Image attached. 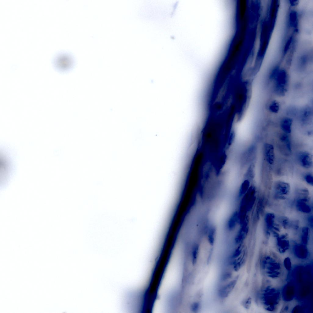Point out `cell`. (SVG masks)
Segmentation results:
<instances>
[{
  "mask_svg": "<svg viewBox=\"0 0 313 313\" xmlns=\"http://www.w3.org/2000/svg\"><path fill=\"white\" fill-rule=\"evenodd\" d=\"M313 114L312 108L310 106L305 105L300 109L297 116L301 125L306 126L309 124L312 120Z\"/></svg>",
  "mask_w": 313,
  "mask_h": 313,
  "instance_id": "cell-3",
  "label": "cell"
},
{
  "mask_svg": "<svg viewBox=\"0 0 313 313\" xmlns=\"http://www.w3.org/2000/svg\"><path fill=\"white\" fill-rule=\"evenodd\" d=\"M308 196L298 197L296 203V207L299 212L305 213H309L311 211L309 199Z\"/></svg>",
  "mask_w": 313,
  "mask_h": 313,
  "instance_id": "cell-7",
  "label": "cell"
},
{
  "mask_svg": "<svg viewBox=\"0 0 313 313\" xmlns=\"http://www.w3.org/2000/svg\"><path fill=\"white\" fill-rule=\"evenodd\" d=\"M298 111V109L296 106L291 105L285 109L284 112L285 116L293 118L297 116Z\"/></svg>",
  "mask_w": 313,
  "mask_h": 313,
  "instance_id": "cell-14",
  "label": "cell"
},
{
  "mask_svg": "<svg viewBox=\"0 0 313 313\" xmlns=\"http://www.w3.org/2000/svg\"><path fill=\"white\" fill-rule=\"evenodd\" d=\"M255 176V166L253 163L249 166L244 175L245 179H247L251 182L253 180Z\"/></svg>",
  "mask_w": 313,
  "mask_h": 313,
  "instance_id": "cell-15",
  "label": "cell"
},
{
  "mask_svg": "<svg viewBox=\"0 0 313 313\" xmlns=\"http://www.w3.org/2000/svg\"><path fill=\"white\" fill-rule=\"evenodd\" d=\"M290 134L282 133L279 138V147L282 153L289 156L292 152V147Z\"/></svg>",
  "mask_w": 313,
  "mask_h": 313,
  "instance_id": "cell-4",
  "label": "cell"
},
{
  "mask_svg": "<svg viewBox=\"0 0 313 313\" xmlns=\"http://www.w3.org/2000/svg\"><path fill=\"white\" fill-rule=\"evenodd\" d=\"M304 179L305 181L309 185L313 186V175L311 173H307L304 176Z\"/></svg>",
  "mask_w": 313,
  "mask_h": 313,
  "instance_id": "cell-20",
  "label": "cell"
},
{
  "mask_svg": "<svg viewBox=\"0 0 313 313\" xmlns=\"http://www.w3.org/2000/svg\"><path fill=\"white\" fill-rule=\"evenodd\" d=\"M263 155L265 162L270 166L274 164L275 156L274 148L271 144L265 143L263 147Z\"/></svg>",
  "mask_w": 313,
  "mask_h": 313,
  "instance_id": "cell-6",
  "label": "cell"
},
{
  "mask_svg": "<svg viewBox=\"0 0 313 313\" xmlns=\"http://www.w3.org/2000/svg\"><path fill=\"white\" fill-rule=\"evenodd\" d=\"M215 234V228L214 227H211L209 230L208 235V240L211 245H213L214 244Z\"/></svg>",
  "mask_w": 313,
  "mask_h": 313,
  "instance_id": "cell-18",
  "label": "cell"
},
{
  "mask_svg": "<svg viewBox=\"0 0 313 313\" xmlns=\"http://www.w3.org/2000/svg\"><path fill=\"white\" fill-rule=\"evenodd\" d=\"M266 226L267 229L269 230H274V231L279 230L278 226L275 223V216L273 214L269 213L266 214L265 218Z\"/></svg>",
  "mask_w": 313,
  "mask_h": 313,
  "instance_id": "cell-10",
  "label": "cell"
},
{
  "mask_svg": "<svg viewBox=\"0 0 313 313\" xmlns=\"http://www.w3.org/2000/svg\"><path fill=\"white\" fill-rule=\"evenodd\" d=\"M280 102L276 99L270 101L267 104V109L268 111L272 114L278 113L281 109Z\"/></svg>",
  "mask_w": 313,
  "mask_h": 313,
  "instance_id": "cell-12",
  "label": "cell"
},
{
  "mask_svg": "<svg viewBox=\"0 0 313 313\" xmlns=\"http://www.w3.org/2000/svg\"><path fill=\"white\" fill-rule=\"evenodd\" d=\"M297 160L299 165L305 169L311 168L313 165L312 155L306 151L299 152L297 156Z\"/></svg>",
  "mask_w": 313,
  "mask_h": 313,
  "instance_id": "cell-5",
  "label": "cell"
},
{
  "mask_svg": "<svg viewBox=\"0 0 313 313\" xmlns=\"http://www.w3.org/2000/svg\"><path fill=\"white\" fill-rule=\"evenodd\" d=\"M232 275V274L230 272L226 273L223 275L222 279L223 281H225L230 278Z\"/></svg>",
  "mask_w": 313,
  "mask_h": 313,
  "instance_id": "cell-24",
  "label": "cell"
},
{
  "mask_svg": "<svg viewBox=\"0 0 313 313\" xmlns=\"http://www.w3.org/2000/svg\"><path fill=\"white\" fill-rule=\"evenodd\" d=\"M250 182L247 179H244L242 183L239 190V195L241 196L247 192L250 186Z\"/></svg>",
  "mask_w": 313,
  "mask_h": 313,
  "instance_id": "cell-17",
  "label": "cell"
},
{
  "mask_svg": "<svg viewBox=\"0 0 313 313\" xmlns=\"http://www.w3.org/2000/svg\"><path fill=\"white\" fill-rule=\"evenodd\" d=\"M199 250V246L195 245L193 248L192 253V262L193 265H194L197 263V255Z\"/></svg>",
  "mask_w": 313,
  "mask_h": 313,
  "instance_id": "cell-19",
  "label": "cell"
},
{
  "mask_svg": "<svg viewBox=\"0 0 313 313\" xmlns=\"http://www.w3.org/2000/svg\"><path fill=\"white\" fill-rule=\"evenodd\" d=\"M237 280L235 279L230 282L220 289L219 294L222 298L227 297L236 284Z\"/></svg>",
  "mask_w": 313,
  "mask_h": 313,
  "instance_id": "cell-11",
  "label": "cell"
},
{
  "mask_svg": "<svg viewBox=\"0 0 313 313\" xmlns=\"http://www.w3.org/2000/svg\"><path fill=\"white\" fill-rule=\"evenodd\" d=\"M300 236L301 241L304 243H307L310 237L309 230L308 228L306 227L303 228L301 230Z\"/></svg>",
  "mask_w": 313,
  "mask_h": 313,
  "instance_id": "cell-16",
  "label": "cell"
},
{
  "mask_svg": "<svg viewBox=\"0 0 313 313\" xmlns=\"http://www.w3.org/2000/svg\"><path fill=\"white\" fill-rule=\"evenodd\" d=\"M238 213L237 211L233 212L228 219L227 223V228L230 230H233L238 222Z\"/></svg>",
  "mask_w": 313,
  "mask_h": 313,
  "instance_id": "cell-13",
  "label": "cell"
},
{
  "mask_svg": "<svg viewBox=\"0 0 313 313\" xmlns=\"http://www.w3.org/2000/svg\"><path fill=\"white\" fill-rule=\"evenodd\" d=\"M293 120V118L285 116L279 121V126L283 133L290 134L292 132Z\"/></svg>",
  "mask_w": 313,
  "mask_h": 313,
  "instance_id": "cell-8",
  "label": "cell"
},
{
  "mask_svg": "<svg viewBox=\"0 0 313 313\" xmlns=\"http://www.w3.org/2000/svg\"><path fill=\"white\" fill-rule=\"evenodd\" d=\"M240 246L238 247L235 250L232 256V258H236L240 255L241 252V250L240 249Z\"/></svg>",
  "mask_w": 313,
  "mask_h": 313,
  "instance_id": "cell-23",
  "label": "cell"
},
{
  "mask_svg": "<svg viewBox=\"0 0 313 313\" xmlns=\"http://www.w3.org/2000/svg\"><path fill=\"white\" fill-rule=\"evenodd\" d=\"M289 82L288 72L284 68H280L272 82V90L274 95L278 98L285 96L288 91Z\"/></svg>",
  "mask_w": 313,
  "mask_h": 313,
  "instance_id": "cell-1",
  "label": "cell"
},
{
  "mask_svg": "<svg viewBox=\"0 0 313 313\" xmlns=\"http://www.w3.org/2000/svg\"><path fill=\"white\" fill-rule=\"evenodd\" d=\"M273 197L277 200L285 199L290 193V187L289 184L282 181H276L272 184Z\"/></svg>",
  "mask_w": 313,
  "mask_h": 313,
  "instance_id": "cell-2",
  "label": "cell"
},
{
  "mask_svg": "<svg viewBox=\"0 0 313 313\" xmlns=\"http://www.w3.org/2000/svg\"><path fill=\"white\" fill-rule=\"evenodd\" d=\"M256 151L255 145H252L250 146L243 155L242 160L244 163L246 164L252 161L255 158Z\"/></svg>",
  "mask_w": 313,
  "mask_h": 313,
  "instance_id": "cell-9",
  "label": "cell"
},
{
  "mask_svg": "<svg viewBox=\"0 0 313 313\" xmlns=\"http://www.w3.org/2000/svg\"><path fill=\"white\" fill-rule=\"evenodd\" d=\"M251 303V298L250 297L244 300L242 303V305L246 309H249Z\"/></svg>",
  "mask_w": 313,
  "mask_h": 313,
  "instance_id": "cell-21",
  "label": "cell"
},
{
  "mask_svg": "<svg viewBox=\"0 0 313 313\" xmlns=\"http://www.w3.org/2000/svg\"><path fill=\"white\" fill-rule=\"evenodd\" d=\"M200 306L199 304L197 302H195L193 303L191 306V311L195 313H196L198 311Z\"/></svg>",
  "mask_w": 313,
  "mask_h": 313,
  "instance_id": "cell-22",
  "label": "cell"
}]
</instances>
